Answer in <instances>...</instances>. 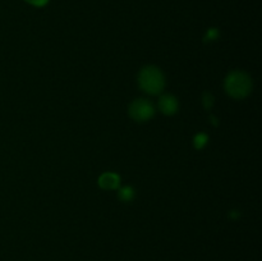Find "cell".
<instances>
[{
  "instance_id": "obj_8",
  "label": "cell",
  "mask_w": 262,
  "mask_h": 261,
  "mask_svg": "<svg viewBox=\"0 0 262 261\" xmlns=\"http://www.w3.org/2000/svg\"><path fill=\"white\" fill-rule=\"evenodd\" d=\"M217 36H219V31L216 28H210L209 32H207L206 37H205V41H214L216 40Z\"/></svg>"
},
{
  "instance_id": "obj_9",
  "label": "cell",
  "mask_w": 262,
  "mask_h": 261,
  "mask_svg": "<svg viewBox=\"0 0 262 261\" xmlns=\"http://www.w3.org/2000/svg\"><path fill=\"white\" fill-rule=\"evenodd\" d=\"M212 102H214V97H212V95L205 94V96H204L205 107H206V109H210V107L212 106Z\"/></svg>"
},
{
  "instance_id": "obj_10",
  "label": "cell",
  "mask_w": 262,
  "mask_h": 261,
  "mask_svg": "<svg viewBox=\"0 0 262 261\" xmlns=\"http://www.w3.org/2000/svg\"><path fill=\"white\" fill-rule=\"evenodd\" d=\"M26 2L33 7H43V5L48 4L49 0H26Z\"/></svg>"
},
{
  "instance_id": "obj_7",
  "label": "cell",
  "mask_w": 262,
  "mask_h": 261,
  "mask_svg": "<svg viewBox=\"0 0 262 261\" xmlns=\"http://www.w3.org/2000/svg\"><path fill=\"white\" fill-rule=\"evenodd\" d=\"M207 141H209V137H207L206 135H204V133H199V135H197L193 140L194 147L199 148V150H201V148H204V146L206 145Z\"/></svg>"
},
{
  "instance_id": "obj_2",
  "label": "cell",
  "mask_w": 262,
  "mask_h": 261,
  "mask_svg": "<svg viewBox=\"0 0 262 261\" xmlns=\"http://www.w3.org/2000/svg\"><path fill=\"white\" fill-rule=\"evenodd\" d=\"M225 90L229 96L234 99H243L252 90V81L245 72H232L225 78Z\"/></svg>"
},
{
  "instance_id": "obj_3",
  "label": "cell",
  "mask_w": 262,
  "mask_h": 261,
  "mask_svg": "<svg viewBox=\"0 0 262 261\" xmlns=\"http://www.w3.org/2000/svg\"><path fill=\"white\" fill-rule=\"evenodd\" d=\"M155 114L152 102L146 99H137L130 104L129 115L136 122H147Z\"/></svg>"
},
{
  "instance_id": "obj_1",
  "label": "cell",
  "mask_w": 262,
  "mask_h": 261,
  "mask_svg": "<svg viewBox=\"0 0 262 261\" xmlns=\"http://www.w3.org/2000/svg\"><path fill=\"white\" fill-rule=\"evenodd\" d=\"M138 84L145 92L151 95L160 94L165 86V77L163 72L154 66L145 67L138 76Z\"/></svg>"
},
{
  "instance_id": "obj_6",
  "label": "cell",
  "mask_w": 262,
  "mask_h": 261,
  "mask_svg": "<svg viewBox=\"0 0 262 261\" xmlns=\"http://www.w3.org/2000/svg\"><path fill=\"white\" fill-rule=\"evenodd\" d=\"M118 197H119L120 201L123 202H129L132 201L133 197H135V189L132 187H123L118 192Z\"/></svg>"
},
{
  "instance_id": "obj_4",
  "label": "cell",
  "mask_w": 262,
  "mask_h": 261,
  "mask_svg": "<svg viewBox=\"0 0 262 261\" xmlns=\"http://www.w3.org/2000/svg\"><path fill=\"white\" fill-rule=\"evenodd\" d=\"M159 107L166 115H171L178 110V101L173 95H163L159 100Z\"/></svg>"
},
{
  "instance_id": "obj_5",
  "label": "cell",
  "mask_w": 262,
  "mask_h": 261,
  "mask_svg": "<svg viewBox=\"0 0 262 261\" xmlns=\"http://www.w3.org/2000/svg\"><path fill=\"white\" fill-rule=\"evenodd\" d=\"M120 177L114 173H104L99 178V184L104 189H115L119 187Z\"/></svg>"
}]
</instances>
